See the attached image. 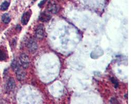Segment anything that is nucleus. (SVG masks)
<instances>
[{"label": "nucleus", "mask_w": 139, "mask_h": 104, "mask_svg": "<svg viewBox=\"0 0 139 104\" xmlns=\"http://www.w3.org/2000/svg\"><path fill=\"white\" fill-rule=\"evenodd\" d=\"M60 9L59 5L54 0H51L47 5V10L48 12L52 14H56Z\"/></svg>", "instance_id": "f257e3e1"}, {"label": "nucleus", "mask_w": 139, "mask_h": 104, "mask_svg": "<svg viewBox=\"0 0 139 104\" xmlns=\"http://www.w3.org/2000/svg\"><path fill=\"white\" fill-rule=\"evenodd\" d=\"M51 18H52L51 15L46 12H43L41 13L39 17V20L43 23L48 21L49 20H51Z\"/></svg>", "instance_id": "423d86ee"}, {"label": "nucleus", "mask_w": 139, "mask_h": 104, "mask_svg": "<svg viewBox=\"0 0 139 104\" xmlns=\"http://www.w3.org/2000/svg\"><path fill=\"white\" fill-rule=\"evenodd\" d=\"M36 36L38 39L42 40L45 35V28L42 24L39 25L36 30Z\"/></svg>", "instance_id": "20e7f679"}, {"label": "nucleus", "mask_w": 139, "mask_h": 104, "mask_svg": "<svg viewBox=\"0 0 139 104\" xmlns=\"http://www.w3.org/2000/svg\"><path fill=\"white\" fill-rule=\"evenodd\" d=\"M32 14V12L31 10H29L28 11L24 13L22 17L21 21L23 25H27L30 20Z\"/></svg>", "instance_id": "39448f33"}, {"label": "nucleus", "mask_w": 139, "mask_h": 104, "mask_svg": "<svg viewBox=\"0 0 139 104\" xmlns=\"http://www.w3.org/2000/svg\"><path fill=\"white\" fill-rule=\"evenodd\" d=\"M46 1H47V0H42V1L40 2V3L38 5L39 6L40 8H41L45 3V2H46Z\"/></svg>", "instance_id": "4468645a"}, {"label": "nucleus", "mask_w": 139, "mask_h": 104, "mask_svg": "<svg viewBox=\"0 0 139 104\" xmlns=\"http://www.w3.org/2000/svg\"><path fill=\"white\" fill-rule=\"evenodd\" d=\"M16 87V82L14 78H10L6 84V90L9 92L13 91Z\"/></svg>", "instance_id": "0eeeda50"}, {"label": "nucleus", "mask_w": 139, "mask_h": 104, "mask_svg": "<svg viewBox=\"0 0 139 104\" xmlns=\"http://www.w3.org/2000/svg\"><path fill=\"white\" fill-rule=\"evenodd\" d=\"M16 77L19 81L24 80L26 76V73L24 70L20 68L17 70L16 71Z\"/></svg>", "instance_id": "6e6552de"}, {"label": "nucleus", "mask_w": 139, "mask_h": 104, "mask_svg": "<svg viewBox=\"0 0 139 104\" xmlns=\"http://www.w3.org/2000/svg\"><path fill=\"white\" fill-rule=\"evenodd\" d=\"M10 5V2L5 1L3 2L1 5V6H0V10H1L2 11H6L9 9Z\"/></svg>", "instance_id": "f8f14e48"}, {"label": "nucleus", "mask_w": 139, "mask_h": 104, "mask_svg": "<svg viewBox=\"0 0 139 104\" xmlns=\"http://www.w3.org/2000/svg\"><path fill=\"white\" fill-rule=\"evenodd\" d=\"M56 1H62V0H56Z\"/></svg>", "instance_id": "f3484780"}, {"label": "nucleus", "mask_w": 139, "mask_h": 104, "mask_svg": "<svg viewBox=\"0 0 139 104\" xmlns=\"http://www.w3.org/2000/svg\"><path fill=\"white\" fill-rule=\"evenodd\" d=\"M27 47L31 53H35L38 47L37 41L33 38H30L27 43Z\"/></svg>", "instance_id": "f03ea898"}, {"label": "nucleus", "mask_w": 139, "mask_h": 104, "mask_svg": "<svg viewBox=\"0 0 139 104\" xmlns=\"http://www.w3.org/2000/svg\"><path fill=\"white\" fill-rule=\"evenodd\" d=\"M20 64L24 69H27L30 64V61L28 56L25 53H22L20 55L19 57Z\"/></svg>", "instance_id": "7ed1b4c3"}, {"label": "nucleus", "mask_w": 139, "mask_h": 104, "mask_svg": "<svg viewBox=\"0 0 139 104\" xmlns=\"http://www.w3.org/2000/svg\"><path fill=\"white\" fill-rule=\"evenodd\" d=\"M110 80L112 83L114 85V86L115 88H117L119 86V83L116 79H115L114 77H112L110 78Z\"/></svg>", "instance_id": "ddd939ff"}, {"label": "nucleus", "mask_w": 139, "mask_h": 104, "mask_svg": "<svg viewBox=\"0 0 139 104\" xmlns=\"http://www.w3.org/2000/svg\"><path fill=\"white\" fill-rule=\"evenodd\" d=\"M33 1H37V0H33Z\"/></svg>", "instance_id": "a211bd4d"}, {"label": "nucleus", "mask_w": 139, "mask_h": 104, "mask_svg": "<svg viewBox=\"0 0 139 104\" xmlns=\"http://www.w3.org/2000/svg\"><path fill=\"white\" fill-rule=\"evenodd\" d=\"M2 20L5 24H9L11 21V18L10 15L8 13L4 14L2 16Z\"/></svg>", "instance_id": "9d476101"}, {"label": "nucleus", "mask_w": 139, "mask_h": 104, "mask_svg": "<svg viewBox=\"0 0 139 104\" xmlns=\"http://www.w3.org/2000/svg\"><path fill=\"white\" fill-rule=\"evenodd\" d=\"M8 58V55L3 49L0 48V61H4Z\"/></svg>", "instance_id": "1a4fd4ad"}, {"label": "nucleus", "mask_w": 139, "mask_h": 104, "mask_svg": "<svg viewBox=\"0 0 139 104\" xmlns=\"http://www.w3.org/2000/svg\"><path fill=\"white\" fill-rule=\"evenodd\" d=\"M11 67L14 71H16L17 70L20 68V65L16 60H14L12 63Z\"/></svg>", "instance_id": "9b49d317"}, {"label": "nucleus", "mask_w": 139, "mask_h": 104, "mask_svg": "<svg viewBox=\"0 0 139 104\" xmlns=\"http://www.w3.org/2000/svg\"><path fill=\"white\" fill-rule=\"evenodd\" d=\"M16 30H18V31H20L22 30V28H21V27H20V25H18L16 26Z\"/></svg>", "instance_id": "dca6fc26"}, {"label": "nucleus", "mask_w": 139, "mask_h": 104, "mask_svg": "<svg viewBox=\"0 0 139 104\" xmlns=\"http://www.w3.org/2000/svg\"><path fill=\"white\" fill-rule=\"evenodd\" d=\"M110 102L113 103H118V101L115 98H112L111 99Z\"/></svg>", "instance_id": "2eb2a0df"}]
</instances>
